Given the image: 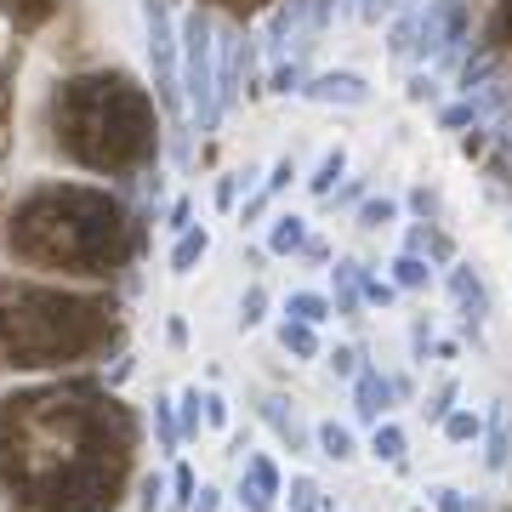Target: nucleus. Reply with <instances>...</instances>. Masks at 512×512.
Wrapping results in <instances>:
<instances>
[{"label":"nucleus","mask_w":512,"mask_h":512,"mask_svg":"<svg viewBox=\"0 0 512 512\" xmlns=\"http://www.w3.org/2000/svg\"><path fill=\"white\" fill-rule=\"evenodd\" d=\"M177 92L194 131H217V23L200 6L177 18Z\"/></svg>","instance_id":"f257e3e1"},{"label":"nucleus","mask_w":512,"mask_h":512,"mask_svg":"<svg viewBox=\"0 0 512 512\" xmlns=\"http://www.w3.org/2000/svg\"><path fill=\"white\" fill-rule=\"evenodd\" d=\"M143 52L154 92L165 103H177V18H171V0H143Z\"/></svg>","instance_id":"f03ea898"},{"label":"nucleus","mask_w":512,"mask_h":512,"mask_svg":"<svg viewBox=\"0 0 512 512\" xmlns=\"http://www.w3.org/2000/svg\"><path fill=\"white\" fill-rule=\"evenodd\" d=\"M302 97L325 103V109H365L370 86H365V74H353V69H325V74H308Z\"/></svg>","instance_id":"7ed1b4c3"},{"label":"nucleus","mask_w":512,"mask_h":512,"mask_svg":"<svg viewBox=\"0 0 512 512\" xmlns=\"http://www.w3.org/2000/svg\"><path fill=\"white\" fill-rule=\"evenodd\" d=\"M239 74H245V29H222L217 35V114L234 109Z\"/></svg>","instance_id":"20e7f679"},{"label":"nucleus","mask_w":512,"mask_h":512,"mask_svg":"<svg viewBox=\"0 0 512 512\" xmlns=\"http://www.w3.org/2000/svg\"><path fill=\"white\" fill-rule=\"evenodd\" d=\"M393 399H399V382L382 376L376 365H365L359 376H353V410H359L365 421H382L387 410H393Z\"/></svg>","instance_id":"39448f33"},{"label":"nucleus","mask_w":512,"mask_h":512,"mask_svg":"<svg viewBox=\"0 0 512 512\" xmlns=\"http://www.w3.org/2000/svg\"><path fill=\"white\" fill-rule=\"evenodd\" d=\"M274 495H279V473L268 456H251L245 461V478H239V507L245 512H274Z\"/></svg>","instance_id":"423d86ee"},{"label":"nucleus","mask_w":512,"mask_h":512,"mask_svg":"<svg viewBox=\"0 0 512 512\" xmlns=\"http://www.w3.org/2000/svg\"><path fill=\"white\" fill-rule=\"evenodd\" d=\"M450 296H456V308H461V319H467V330L484 325L490 296H484V279L473 274V262H450Z\"/></svg>","instance_id":"0eeeda50"},{"label":"nucleus","mask_w":512,"mask_h":512,"mask_svg":"<svg viewBox=\"0 0 512 512\" xmlns=\"http://www.w3.org/2000/svg\"><path fill=\"white\" fill-rule=\"evenodd\" d=\"M302 245H308V217H302V211H279L274 228H268V251H274V256H296Z\"/></svg>","instance_id":"6e6552de"},{"label":"nucleus","mask_w":512,"mask_h":512,"mask_svg":"<svg viewBox=\"0 0 512 512\" xmlns=\"http://www.w3.org/2000/svg\"><path fill=\"white\" fill-rule=\"evenodd\" d=\"M205 251H211V228H188L183 239H177V245H171V274L183 279V274H194V268H200L205 262Z\"/></svg>","instance_id":"1a4fd4ad"},{"label":"nucleus","mask_w":512,"mask_h":512,"mask_svg":"<svg viewBox=\"0 0 512 512\" xmlns=\"http://www.w3.org/2000/svg\"><path fill=\"white\" fill-rule=\"evenodd\" d=\"M512 456V433H507V404H495L490 410V427H484V467L490 473H501Z\"/></svg>","instance_id":"9d476101"},{"label":"nucleus","mask_w":512,"mask_h":512,"mask_svg":"<svg viewBox=\"0 0 512 512\" xmlns=\"http://www.w3.org/2000/svg\"><path fill=\"white\" fill-rule=\"evenodd\" d=\"M313 444H319V456H325V461H353V456H359L353 427H342V421H319V427H313Z\"/></svg>","instance_id":"9b49d317"},{"label":"nucleus","mask_w":512,"mask_h":512,"mask_svg":"<svg viewBox=\"0 0 512 512\" xmlns=\"http://www.w3.org/2000/svg\"><path fill=\"white\" fill-rule=\"evenodd\" d=\"M330 296H319V291H291L285 296V319H296V325H308V330H319L330 319Z\"/></svg>","instance_id":"f8f14e48"},{"label":"nucleus","mask_w":512,"mask_h":512,"mask_svg":"<svg viewBox=\"0 0 512 512\" xmlns=\"http://www.w3.org/2000/svg\"><path fill=\"white\" fill-rule=\"evenodd\" d=\"M342 171H348V148L336 143V148H325V160H319V171L308 177V188L319 194V200H330V194H336V183H342Z\"/></svg>","instance_id":"ddd939ff"},{"label":"nucleus","mask_w":512,"mask_h":512,"mask_svg":"<svg viewBox=\"0 0 512 512\" xmlns=\"http://www.w3.org/2000/svg\"><path fill=\"white\" fill-rule=\"evenodd\" d=\"M330 285H336V302H330V308L336 313H359V262H336V268H330Z\"/></svg>","instance_id":"4468645a"},{"label":"nucleus","mask_w":512,"mask_h":512,"mask_svg":"<svg viewBox=\"0 0 512 512\" xmlns=\"http://www.w3.org/2000/svg\"><path fill=\"white\" fill-rule=\"evenodd\" d=\"M427 279H433V262L427 256H410V251L393 256V291H421Z\"/></svg>","instance_id":"2eb2a0df"},{"label":"nucleus","mask_w":512,"mask_h":512,"mask_svg":"<svg viewBox=\"0 0 512 512\" xmlns=\"http://www.w3.org/2000/svg\"><path fill=\"white\" fill-rule=\"evenodd\" d=\"M279 348L291 359H319V330L296 325V319H279Z\"/></svg>","instance_id":"dca6fc26"},{"label":"nucleus","mask_w":512,"mask_h":512,"mask_svg":"<svg viewBox=\"0 0 512 512\" xmlns=\"http://www.w3.org/2000/svg\"><path fill=\"white\" fill-rule=\"evenodd\" d=\"M370 456L387 461V467H399L404 461V427L399 421H376V433H370Z\"/></svg>","instance_id":"f3484780"},{"label":"nucleus","mask_w":512,"mask_h":512,"mask_svg":"<svg viewBox=\"0 0 512 512\" xmlns=\"http://www.w3.org/2000/svg\"><path fill=\"white\" fill-rule=\"evenodd\" d=\"M308 86V57L296 52L291 63H274V74H268V92L274 97H291V92H302Z\"/></svg>","instance_id":"a211bd4d"},{"label":"nucleus","mask_w":512,"mask_h":512,"mask_svg":"<svg viewBox=\"0 0 512 512\" xmlns=\"http://www.w3.org/2000/svg\"><path fill=\"white\" fill-rule=\"evenodd\" d=\"M444 439L450 444H478L484 439V421H478L473 410H450V416H444Z\"/></svg>","instance_id":"6ab92c4d"},{"label":"nucleus","mask_w":512,"mask_h":512,"mask_svg":"<svg viewBox=\"0 0 512 512\" xmlns=\"http://www.w3.org/2000/svg\"><path fill=\"white\" fill-rule=\"evenodd\" d=\"M154 427H160V450H177V444H183V427H177V399H154Z\"/></svg>","instance_id":"aec40b11"},{"label":"nucleus","mask_w":512,"mask_h":512,"mask_svg":"<svg viewBox=\"0 0 512 512\" xmlns=\"http://www.w3.org/2000/svg\"><path fill=\"white\" fill-rule=\"evenodd\" d=\"M262 416L274 421V427H279V439L291 444V450H302V433H296V416L285 410V399H262Z\"/></svg>","instance_id":"412c9836"},{"label":"nucleus","mask_w":512,"mask_h":512,"mask_svg":"<svg viewBox=\"0 0 512 512\" xmlns=\"http://www.w3.org/2000/svg\"><path fill=\"white\" fill-rule=\"evenodd\" d=\"M387 222H399V200H365L359 205V228H387Z\"/></svg>","instance_id":"4be33fe9"},{"label":"nucleus","mask_w":512,"mask_h":512,"mask_svg":"<svg viewBox=\"0 0 512 512\" xmlns=\"http://www.w3.org/2000/svg\"><path fill=\"white\" fill-rule=\"evenodd\" d=\"M200 387H188L183 399H177V427H183V439H194V433H200Z\"/></svg>","instance_id":"5701e85b"},{"label":"nucleus","mask_w":512,"mask_h":512,"mask_svg":"<svg viewBox=\"0 0 512 512\" xmlns=\"http://www.w3.org/2000/svg\"><path fill=\"white\" fill-rule=\"evenodd\" d=\"M393 279H376V274H365V268H359V302H376V308H387V302H393Z\"/></svg>","instance_id":"b1692460"},{"label":"nucleus","mask_w":512,"mask_h":512,"mask_svg":"<svg viewBox=\"0 0 512 512\" xmlns=\"http://www.w3.org/2000/svg\"><path fill=\"white\" fill-rule=\"evenodd\" d=\"M262 319H268V291H262V285H251V291H245V302H239V325L251 330V325H262Z\"/></svg>","instance_id":"393cba45"},{"label":"nucleus","mask_w":512,"mask_h":512,"mask_svg":"<svg viewBox=\"0 0 512 512\" xmlns=\"http://www.w3.org/2000/svg\"><path fill=\"white\" fill-rule=\"evenodd\" d=\"M291 177H296V160H291V154H285V160H274V171H268V177H262V194H268V200H274L279 188H291Z\"/></svg>","instance_id":"a878e982"},{"label":"nucleus","mask_w":512,"mask_h":512,"mask_svg":"<svg viewBox=\"0 0 512 512\" xmlns=\"http://www.w3.org/2000/svg\"><path fill=\"white\" fill-rule=\"evenodd\" d=\"M359 359H365V353H359V348H336V353H330V370H336L342 382H353V376L365 370V365H359Z\"/></svg>","instance_id":"bb28decb"},{"label":"nucleus","mask_w":512,"mask_h":512,"mask_svg":"<svg viewBox=\"0 0 512 512\" xmlns=\"http://www.w3.org/2000/svg\"><path fill=\"white\" fill-rule=\"evenodd\" d=\"M313 501H319V484L313 478H291V512H313Z\"/></svg>","instance_id":"cd10ccee"},{"label":"nucleus","mask_w":512,"mask_h":512,"mask_svg":"<svg viewBox=\"0 0 512 512\" xmlns=\"http://www.w3.org/2000/svg\"><path fill=\"white\" fill-rule=\"evenodd\" d=\"M200 416H205V427H228V399H222V393H200Z\"/></svg>","instance_id":"c85d7f7f"},{"label":"nucleus","mask_w":512,"mask_h":512,"mask_svg":"<svg viewBox=\"0 0 512 512\" xmlns=\"http://www.w3.org/2000/svg\"><path fill=\"white\" fill-rule=\"evenodd\" d=\"M421 410H427V416H433V421H444V416H450V410H456V382H444L439 393H433V404H421Z\"/></svg>","instance_id":"c756f323"},{"label":"nucleus","mask_w":512,"mask_h":512,"mask_svg":"<svg viewBox=\"0 0 512 512\" xmlns=\"http://www.w3.org/2000/svg\"><path fill=\"white\" fill-rule=\"evenodd\" d=\"M171 490H177V501H171L177 512L194 507V473H188V467H177V473H171Z\"/></svg>","instance_id":"7c9ffc66"},{"label":"nucleus","mask_w":512,"mask_h":512,"mask_svg":"<svg viewBox=\"0 0 512 512\" xmlns=\"http://www.w3.org/2000/svg\"><path fill=\"white\" fill-rule=\"evenodd\" d=\"M433 92H439V74H427V69L410 74V103H427Z\"/></svg>","instance_id":"2f4dec72"},{"label":"nucleus","mask_w":512,"mask_h":512,"mask_svg":"<svg viewBox=\"0 0 512 512\" xmlns=\"http://www.w3.org/2000/svg\"><path fill=\"white\" fill-rule=\"evenodd\" d=\"M143 512H165V478H143Z\"/></svg>","instance_id":"473e14b6"},{"label":"nucleus","mask_w":512,"mask_h":512,"mask_svg":"<svg viewBox=\"0 0 512 512\" xmlns=\"http://www.w3.org/2000/svg\"><path fill=\"white\" fill-rule=\"evenodd\" d=\"M268 205H274V200H268V194H262V188H256L251 200L239 205V228H251V222H256V217H262V211H268Z\"/></svg>","instance_id":"72a5a7b5"},{"label":"nucleus","mask_w":512,"mask_h":512,"mask_svg":"<svg viewBox=\"0 0 512 512\" xmlns=\"http://www.w3.org/2000/svg\"><path fill=\"white\" fill-rule=\"evenodd\" d=\"M165 228H171V234L183 239L188 228H194V205H188V200H177V205H171V222H165Z\"/></svg>","instance_id":"f704fd0d"},{"label":"nucleus","mask_w":512,"mask_h":512,"mask_svg":"<svg viewBox=\"0 0 512 512\" xmlns=\"http://www.w3.org/2000/svg\"><path fill=\"white\" fill-rule=\"evenodd\" d=\"M188 512H222V490L200 484V490H194V507H188Z\"/></svg>","instance_id":"c9c22d12"},{"label":"nucleus","mask_w":512,"mask_h":512,"mask_svg":"<svg viewBox=\"0 0 512 512\" xmlns=\"http://www.w3.org/2000/svg\"><path fill=\"white\" fill-rule=\"evenodd\" d=\"M495 35H501V46L512 52V0H501V18H495Z\"/></svg>","instance_id":"e433bc0d"},{"label":"nucleus","mask_w":512,"mask_h":512,"mask_svg":"<svg viewBox=\"0 0 512 512\" xmlns=\"http://www.w3.org/2000/svg\"><path fill=\"white\" fill-rule=\"evenodd\" d=\"M433 501H439V512H467L461 507V490H433Z\"/></svg>","instance_id":"4c0bfd02"},{"label":"nucleus","mask_w":512,"mask_h":512,"mask_svg":"<svg viewBox=\"0 0 512 512\" xmlns=\"http://www.w3.org/2000/svg\"><path fill=\"white\" fill-rule=\"evenodd\" d=\"M336 205H365V183H359V177H353V183L342 188V194H336Z\"/></svg>","instance_id":"58836bf2"},{"label":"nucleus","mask_w":512,"mask_h":512,"mask_svg":"<svg viewBox=\"0 0 512 512\" xmlns=\"http://www.w3.org/2000/svg\"><path fill=\"white\" fill-rule=\"evenodd\" d=\"M336 12H353V18H370V0H336Z\"/></svg>","instance_id":"ea45409f"},{"label":"nucleus","mask_w":512,"mask_h":512,"mask_svg":"<svg viewBox=\"0 0 512 512\" xmlns=\"http://www.w3.org/2000/svg\"><path fill=\"white\" fill-rule=\"evenodd\" d=\"M131 370H137V359H120V365H114V370H109V382H114V387H120V382H126V376H131Z\"/></svg>","instance_id":"a19ab883"}]
</instances>
